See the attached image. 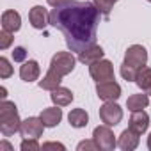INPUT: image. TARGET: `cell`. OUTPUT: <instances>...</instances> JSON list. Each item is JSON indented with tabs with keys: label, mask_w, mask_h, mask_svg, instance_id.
Returning a JSON list of instances; mask_svg holds the SVG:
<instances>
[{
	"label": "cell",
	"mask_w": 151,
	"mask_h": 151,
	"mask_svg": "<svg viewBox=\"0 0 151 151\" xmlns=\"http://www.w3.org/2000/svg\"><path fill=\"white\" fill-rule=\"evenodd\" d=\"M0 149H9V151H11V149H13V146H11L9 142H6V140H4V142H0Z\"/></svg>",
	"instance_id": "cell-31"
},
{
	"label": "cell",
	"mask_w": 151,
	"mask_h": 151,
	"mask_svg": "<svg viewBox=\"0 0 151 151\" xmlns=\"http://www.w3.org/2000/svg\"><path fill=\"white\" fill-rule=\"evenodd\" d=\"M20 149L22 151H37V149H41V146H39L37 139H23L20 144Z\"/></svg>",
	"instance_id": "cell-25"
},
{
	"label": "cell",
	"mask_w": 151,
	"mask_h": 151,
	"mask_svg": "<svg viewBox=\"0 0 151 151\" xmlns=\"http://www.w3.org/2000/svg\"><path fill=\"white\" fill-rule=\"evenodd\" d=\"M77 149H78V151H98L100 147H98V144L94 142V139H91V140H82V142H78Z\"/></svg>",
	"instance_id": "cell-27"
},
{
	"label": "cell",
	"mask_w": 151,
	"mask_h": 151,
	"mask_svg": "<svg viewBox=\"0 0 151 151\" xmlns=\"http://www.w3.org/2000/svg\"><path fill=\"white\" fill-rule=\"evenodd\" d=\"M13 75V66L6 57H0V78H9Z\"/></svg>",
	"instance_id": "cell-24"
},
{
	"label": "cell",
	"mask_w": 151,
	"mask_h": 151,
	"mask_svg": "<svg viewBox=\"0 0 151 151\" xmlns=\"http://www.w3.org/2000/svg\"><path fill=\"white\" fill-rule=\"evenodd\" d=\"M103 55H105L103 48H101V46H98V45H93V46H89V48H86L84 52H80V53H78V60H80L82 64L91 66L93 62L101 60V59H103Z\"/></svg>",
	"instance_id": "cell-16"
},
{
	"label": "cell",
	"mask_w": 151,
	"mask_h": 151,
	"mask_svg": "<svg viewBox=\"0 0 151 151\" xmlns=\"http://www.w3.org/2000/svg\"><path fill=\"white\" fill-rule=\"evenodd\" d=\"M68 121L73 128H84L89 123V114L84 109H73L68 116Z\"/></svg>",
	"instance_id": "cell-20"
},
{
	"label": "cell",
	"mask_w": 151,
	"mask_h": 151,
	"mask_svg": "<svg viewBox=\"0 0 151 151\" xmlns=\"http://www.w3.org/2000/svg\"><path fill=\"white\" fill-rule=\"evenodd\" d=\"M124 62L140 69L142 66H146L147 62V50L142 46V45H132L128 46L126 53H124Z\"/></svg>",
	"instance_id": "cell-8"
},
{
	"label": "cell",
	"mask_w": 151,
	"mask_h": 151,
	"mask_svg": "<svg viewBox=\"0 0 151 151\" xmlns=\"http://www.w3.org/2000/svg\"><path fill=\"white\" fill-rule=\"evenodd\" d=\"M29 22L34 29L43 30L48 23H50V13L43 7V6H34L29 11Z\"/></svg>",
	"instance_id": "cell-10"
},
{
	"label": "cell",
	"mask_w": 151,
	"mask_h": 151,
	"mask_svg": "<svg viewBox=\"0 0 151 151\" xmlns=\"http://www.w3.org/2000/svg\"><path fill=\"white\" fill-rule=\"evenodd\" d=\"M93 139H94V142L98 144V147H100L101 151H112V149L117 146L116 135H114V132L110 130L109 124L96 126L94 132H93Z\"/></svg>",
	"instance_id": "cell-4"
},
{
	"label": "cell",
	"mask_w": 151,
	"mask_h": 151,
	"mask_svg": "<svg viewBox=\"0 0 151 151\" xmlns=\"http://www.w3.org/2000/svg\"><path fill=\"white\" fill-rule=\"evenodd\" d=\"M13 59H14V62H25V59H27V50H25L23 46H16V48L13 50Z\"/></svg>",
	"instance_id": "cell-28"
},
{
	"label": "cell",
	"mask_w": 151,
	"mask_h": 151,
	"mask_svg": "<svg viewBox=\"0 0 151 151\" xmlns=\"http://www.w3.org/2000/svg\"><path fill=\"white\" fill-rule=\"evenodd\" d=\"M96 94L103 101H116L121 96V86L116 80H107L96 84Z\"/></svg>",
	"instance_id": "cell-9"
},
{
	"label": "cell",
	"mask_w": 151,
	"mask_h": 151,
	"mask_svg": "<svg viewBox=\"0 0 151 151\" xmlns=\"http://www.w3.org/2000/svg\"><path fill=\"white\" fill-rule=\"evenodd\" d=\"M100 11L94 2L69 0L50 13V25L62 32L64 41L71 52H84L96 45V32L100 25Z\"/></svg>",
	"instance_id": "cell-1"
},
{
	"label": "cell",
	"mask_w": 151,
	"mask_h": 151,
	"mask_svg": "<svg viewBox=\"0 0 151 151\" xmlns=\"http://www.w3.org/2000/svg\"><path fill=\"white\" fill-rule=\"evenodd\" d=\"M147 149L151 151V133H149V137H147Z\"/></svg>",
	"instance_id": "cell-33"
},
{
	"label": "cell",
	"mask_w": 151,
	"mask_h": 151,
	"mask_svg": "<svg viewBox=\"0 0 151 151\" xmlns=\"http://www.w3.org/2000/svg\"><path fill=\"white\" fill-rule=\"evenodd\" d=\"M147 126H149V116H147L144 110H135V112H132L128 128H132L133 132H137L139 135H142V133H146Z\"/></svg>",
	"instance_id": "cell-12"
},
{
	"label": "cell",
	"mask_w": 151,
	"mask_h": 151,
	"mask_svg": "<svg viewBox=\"0 0 151 151\" xmlns=\"http://www.w3.org/2000/svg\"><path fill=\"white\" fill-rule=\"evenodd\" d=\"M22 128V119L18 116V109L13 101L2 100L0 103V132L4 137H11Z\"/></svg>",
	"instance_id": "cell-2"
},
{
	"label": "cell",
	"mask_w": 151,
	"mask_h": 151,
	"mask_svg": "<svg viewBox=\"0 0 151 151\" xmlns=\"http://www.w3.org/2000/svg\"><path fill=\"white\" fill-rule=\"evenodd\" d=\"M45 123L41 121V117H27L25 121H22V128L20 133L23 139H39L45 132Z\"/></svg>",
	"instance_id": "cell-7"
},
{
	"label": "cell",
	"mask_w": 151,
	"mask_h": 151,
	"mask_svg": "<svg viewBox=\"0 0 151 151\" xmlns=\"http://www.w3.org/2000/svg\"><path fill=\"white\" fill-rule=\"evenodd\" d=\"M147 2H151V0H147Z\"/></svg>",
	"instance_id": "cell-34"
},
{
	"label": "cell",
	"mask_w": 151,
	"mask_h": 151,
	"mask_svg": "<svg viewBox=\"0 0 151 151\" xmlns=\"http://www.w3.org/2000/svg\"><path fill=\"white\" fill-rule=\"evenodd\" d=\"M93 2H94V6L98 7V11L103 16H109L110 11H112V7H114V4L117 2V0H93Z\"/></svg>",
	"instance_id": "cell-23"
},
{
	"label": "cell",
	"mask_w": 151,
	"mask_h": 151,
	"mask_svg": "<svg viewBox=\"0 0 151 151\" xmlns=\"http://www.w3.org/2000/svg\"><path fill=\"white\" fill-rule=\"evenodd\" d=\"M149 105V94H146L144 91L140 94H132L128 100H126V107L128 110L135 112V110H144L146 107Z\"/></svg>",
	"instance_id": "cell-19"
},
{
	"label": "cell",
	"mask_w": 151,
	"mask_h": 151,
	"mask_svg": "<svg viewBox=\"0 0 151 151\" xmlns=\"http://www.w3.org/2000/svg\"><path fill=\"white\" fill-rule=\"evenodd\" d=\"M41 121L45 123L46 128H55L60 121H62V110L55 105V107H48V109H43V112L39 114Z\"/></svg>",
	"instance_id": "cell-14"
},
{
	"label": "cell",
	"mask_w": 151,
	"mask_h": 151,
	"mask_svg": "<svg viewBox=\"0 0 151 151\" xmlns=\"http://www.w3.org/2000/svg\"><path fill=\"white\" fill-rule=\"evenodd\" d=\"M43 149H60V151H64L66 147H64V144H60V142H45V144H43Z\"/></svg>",
	"instance_id": "cell-29"
},
{
	"label": "cell",
	"mask_w": 151,
	"mask_h": 151,
	"mask_svg": "<svg viewBox=\"0 0 151 151\" xmlns=\"http://www.w3.org/2000/svg\"><path fill=\"white\" fill-rule=\"evenodd\" d=\"M46 2H48V6H52V7H60V6L68 4L69 0H46Z\"/></svg>",
	"instance_id": "cell-30"
},
{
	"label": "cell",
	"mask_w": 151,
	"mask_h": 151,
	"mask_svg": "<svg viewBox=\"0 0 151 151\" xmlns=\"http://www.w3.org/2000/svg\"><path fill=\"white\" fill-rule=\"evenodd\" d=\"M89 75L91 78L100 84V82H107V80H114V66L110 60L107 59H101V60H96L89 66Z\"/></svg>",
	"instance_id": "cell-3"
},
{
	"label": "cell",
	"mask_w": 151,
	"mask_h": 151,
	"mask_svg": "<svg viewBox=\"0 0 151 151\" xmlns=\"http://www.w3.org/2000/svg\"><path fill=\"white\" fill-rule=\"evenodd\" d=\"M135 84L146 93V94H151V68L147 66H142L137 73V78H135Z\"/></svg>",
	"instance_id": "cell-21"
},
{
	"label": "cell",
	"mask_w": 151,
	"mask_h": 151,
	"mask_svg": "<svg viewBox=\"0 0 151 151\" xmlns=\"http://www.w3.org/2000/svg\"><path fill=\"white\" fill-rule=\"evenodd\" d=\"M100 119L103 121V124L117 126L123 119V109L116 101H105L100 107Z\"/></svg>",
	"instance_id": "cell-6"
},
{
	"label": "cell",
	"mask_w": 151,
	"mask_h": 151,
	"mask_svg": "<svg viewBox=\"0 0 151 151\" xmlns=\"http://www.w3.org/2000/svg\"><path fill=\"white\" fill-rule=\"evenodd\" d=\"M52 94H50V100L53 101V105H57V107H68L71 101H73V93L68 89V87H57V89H53V91H50Z\"/></svg>",
	"instance_id": "cell-18"
},
{
	"label": "cell",
	"mask_w": 151,
	"mask_h": 151,
	"mask_svg": "<svg viewBox=\"0 0 151 151\" xmlns=\"http://www.w3.org/2000/svg\"><path fill=\"white\" fill-rule=\"evenodd\" d=\"M0 98H2V100L7 98V91H6V87H0Z\"/></svg>",
	"instance_id": "cell-32"
},
{
	"label": "cell",
	"mask_w": 151,
	"mask_h": 151,
	"mask_svg": "<svg viewBox=\"0 0 151 151\" xmlns=\"http://www.w3.org/2000/svg\"><path fill=\"white\" fill-rule=\"evenodd\" d=\"M11 45H13V32L2 29V32H0V50H7Z\"/></svg>",
	"instance_id": "cell-26"
},
{
	"label": "cell",
	"mask_w": 151,
	"mask_h": 151,
	"mask_svg": "<svg viewBox=\"0 0 151 151\" xmlns=\"http://www.w3.org/2000/svg\"><path fill=\"white\" fill-rule=\"evenodd\" d=\"M137 73H139L137 68H133V66H130V64H126V62L121 64V77H123L126 82H135Z\"/></svg>",
	"instance_id": "cell-22"
},
{
	"label": "cell",
	"mask_w": 151,
	"mask_h": 151,
	"mask_svg": "<svg viewBox=\"0 0 151 151\" xmlns=\"http://www.w3.org/2000/svg\"><path fill=\"white\" fill-rule=\"evenodd\" d=\"M75 64H77V59L71 52H57L53 57H52V62H50V68H53L55 71H59L62 77L69 75L73 69H75Z\"/></svg>",
	"instance_id": "cell-5"
},
{
	"label": "cell",
	"mask_w": 151,
	"mask_h": 151,
	"mask_svg": "<svg viewBox=\"0 0 151 151\" xmlns=\"http://www.w3.org/2000/svg\"><path fill=\"white\" fill-rule=\"evenodd\" d=\"M60 82H62V75L59 71H55L53 68H48L43 80H39V87L45 89V91H53L60 86Z\"/></svg>",
	"instance_id": "cell-17"
},
{
	"label": "cell",
	"mask_w": 151,
	"mask_h": 151,
	"mask_svg": "<svg viewBox=\"0 0 151 151\" xmlns=\"http://www.w3.org/2000/svg\"><path fill=\"white\" fill-rule=\"evenodd\" d=\"M137 146H139V133L133 132L132 128L124 130L117 139V147H121L123 151H133L137 149Z\"/></svg>",
	"instance_id": "cell-13"
},
{
	"label": "cell",
	"mask_w": 151,
	"mask_h": 151,
	"mask_svg": "<svg viewBox=\"0 0 151 151\" xmlns=\"http://www.w3.org/2000/svg\"><path fill=\"white\" fill-rule=\"evenodd\" d=\"M39 73H41V68L37 60H25L20 66V78L23 82H36L39 78Z\"/></svg>",
	"instance_id": "cell-11"
},
{
	"label": "cell",
	"mask_w": 151,
	"mask_h": 151,
	"mask_svg": "<svg viewBox=\"0 0 151 151\" xmlns=\"http://www.w3.org/2000/svg\"><path fill=\"white\" fill-rule=\"evenodd\" d=\"M22 27V16L16 11H4L2 13V29L9 32H18Z\"/></svg>",
	"instance_id": "cell-15"
}]
</instances>
